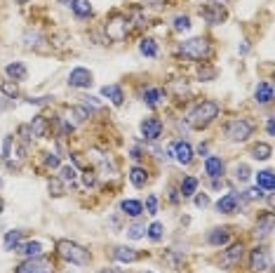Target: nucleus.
<instances>
[{
	"instance_id": "nucleus-2",
	"label": "nucleus",
	"mask_w": 275,
	"mask_h": 273,
	"mask_svg": "<svg viewBox=\"0 0 275 273\" xmlns=\"http://www.w3.org/2000/svg\"><path fill=\"white\" fill-rule=\"evenodd\" d=\"M57 252H59V257H64L66 261L78 264V266H87L92 261L90 250H85L83 245H78V243H73V241H59Z\"/></svg>"
},
{
	"instance_id": "nucleus-33",
	"label": "nucleus",
	"mask_w": 275,
	"mask_h": 273,
	"mask_svg": "<svg viewBox=\"0 0 275 273\" xmlns=\"http://www.w3.org/2000/svg\"><path fill=\"white\" fill-rule=\"evenodd\" d=\"M162 231H165V226H162L160 221H153V224L146 228V233H148V238H151V241H160Z\"/></svg>"
},
{
	"instance_id": "nucleus-21",
	"label": "nucleus",
	"mask_w": 275,
	"mask_h": 273,
	"mask_svg": "<svg viewBox=\"0 0 275 273\" xmlns=\"http://www.w3.org/2000/svg\"><path fill=\"white\" fill-rule=\"evenodd\" d=\"M101 94L104 97H109L115 106H122V101H125V92H122L120 85H106V87L101 90Z\"/></svg>"
},
{
	"instance_id": "nucleus-24",
	"label": "nucleus",
	"mask_w": 275,
	"mask_h": 273,
	"mask_svg": "<svg viewBox=\"0 0 275 273\" xmlns=\"http://www.w3.org/2000/svg\"><path fill=\"white\" fill-rule=\"evenodd\" d=\"M129 182H132V186H136V189H144L148 182V172L144 167H132L129 169Z\"/></svg>"
},
{
	"instance_id": "nucleus-26",
	"label": "nucleus",
	"mask_w": 275,
	"mask_h": 273,
	"mask_svg": "<svg viewBox=\"0 0 275 273\" xmlns=\"http://www.w3.org/2000/svg\"><path fill=\"white\" fill-rule=\"evenodd\" d=\"M256 184H259V189L261 191H273V186H275V182H273V172L270 169H263V172H259L256 175Z\"/></svg>"
},
{
	"instance_id": "nucleus-10",
	"label": "nucleus",
	"mask_w": 275,
	"mask_h": 273,
	"mask_svg": "<svg viewBox=\"0 0 275 273\" xmlns=\"http://www.w3.org/2000/svg\"><path fill=\"white\" fill-rule=\"evenodd\" d=\"M92 80H94L92 71L83 69V66H78V69H73V71L68 73V85L71 87H80V90H85V87H90L92 85Z\"/></svg>"
},
{
	"instance_id": "nucleus-53",
	"label": "nucleus",
	"mask_w": 275,
	"mask_h": 273,
	"mask_svg": "<svg viewBox=\"0 0 275 273\" xmlns=\"http://www.w3.org/2000/svg\"><path fill=\"white\" fill-rule=\"evenodd\" d=\"M17 3H19V5H24V3H26V0H17Z\"/></svg>"
},
{
	"instance_id": "nucleus-27",
	"label": "nucleus",
	"mask_w": 275,
	"mask_h": 273,
	"mask_svg": "<svg viewBox=\"0 0 275 273\" xmlns=\"http://www.w3.org/2000/svg\"><path fill=\"white\" fill-rule=\"evenodd\" d=\"M270 153H273V149H270L268 144H263V142H259V144L252 146V158H254V160H268Z\"/></svg>"
},
{
	"instance_id": "nucleus-35",
	"label": "nucleus",
	"mask_w": 275,
	"mask_h": 273,
	"mask_svg": "<svg viewBox=\"0 0 275 273\" xmlns=\"http://www.w3.org/2000/svg\"><path fill=\"white\" fill-rule=\"evenodd\" d=\"M0 90H3V94H7L10 99H14L17 94H19V87H17V83H14V80H5Z\"/></svg>"
},
{
	"instance_id": "nucleus-54",
	"label": "nucleus",
	"mask_w": 275,
	"mask_h": 273,
	"mask_svg": "<svg viewBox=\"0 0 275 273\" xmlns=\"http://www.w3.org/2000/svg\"><path fill=\"white\" fill-rule=\"evenodd\" d=\"M0 186H3V179H0Z\"/></svg>"
},
{
	"instance_id": "nucleus-25",
	"label": "nucleus",
	"mask_w": 275,
	"mask_h": 273,
	"mask_svg": "<svg viewBox=\"0 0 275 273\" xmlns=\"http://www.w3.org/2000/svg\"><path fill=\"white\" fill-rule=\"evenodd\" d=\"M120 210L127 217H134V219H136V217H141V212H144V205H141L139 200H122Z\"/></svg>"
},
{
	"instance_id": "nucleus-15",
	"label": "nucleus",
	"mask_w": 275,
	"mask_h": 273,
	"mask_svg": "<svg viewBox=\"0 0 275 273\" xmlns=\"http://www.w3.org/2000/svg\"><path fill=\"white\" fill-rule=\"evenodd\" d=\"M224 169H226V165L219 156H207L205 158V172L212 177V179H219V177L224 175Z\"/></svg>"
},
{
	"instance_id": "nucleus-45",
	"label": "nucleus",
	"mask_w": 275,
	"mask_h": 273,
	"mask_svg": "<svg viewBox=\"0 0 275 273\" xmlns=\"http://www.w3.org/2000/svg\"><path fill=\"white\" fill-rule=\"evenodd\" d=\"M83 182H85V186H94V184H96L94 172H85V175H83Z\"/></svg>"
},
{
	"instance_id": "nucleus-44",
	"label": "nucleus",
	"mask_w": 275,
	"mask_h": 273,
	"mask_svg": "<svg viewBox=\"0 0 275 273\" xmlns=\"http://www.w3.org/2000/svg\"><path fill=\"white\" fill-rule=\"evenodd\" d=\"M19 134H21V139H24V142H31L33 132H31V127H28V125H21V127H19Z\"/></svg>"
},
{
	"instance_id": "nucleus-51",
	"label": "nucleus",
	"mask_w": 275,
	"mask_h": 273,
	"mask_svg": "<svg viewBox=\"0 0 275 273\" xmlns=\"http://www.w3.org/2000/svg\"><path fill=\"white\" fill-rule=\"evenodd\" d=\"M101 273H122V271H115V268H101Z\"/></svg>"
},
{
	"instance_id": "nucleus-37",
	"label": "nucleus",
	"mask_w": 275,
	"mask_h": 273,
	"mask_svg": "<svg viewBox=\"0 0 275 273\" xmlns=\"http://www.w3.org/2000/svg\"><path fill=\"white\" fill-rule=\"evenodd\" d=\"M50 193L64 195V182H61V179H50Z\"/></svg>"
},
{
	"instance_id": "nucleus-52",
	"label": "nucleus",
	"mask_w": 275,
	"mask_h": 273,
	"mask_svg": "<svg viewBox=\"0 0 275 273\" xmlns=\"http://www.w3.org/2000/svg\"><path fill=\"white\" fill-rule=\"evenodd\" d=\"M3 208H5V202H3V198H0V212H3Z\"/></svg>"
},
{
	"instance_id": "nucleus-38",
	"label": "nucleus",
	"mask_w": 275,
	"mask_h": 273,
	"mask_svg": "<svg viewBox=\"0 0 275 273\" xmlns=\"http://www.w3.org/2000/svg\"><path fill=\"white\" fill-rule=\"evenodd\" d=\"M45 165L50 169H57L59 165H61V158H59L57 153H45Z\"/></svg>"
},
{
	"instance_id": "nucleus-40",
	"label": "nucleus",
	"mask_w": 275,
	"mask_h": 273,
	"mask_svg": "<svg viewBox=\"0 0 275 273\" xmlns=\"http://www.w3.org/2000/svg\"><path fill=\"white\" fill-rule=\"evenodd\" d=\"M73 116H76L78 123H83V120L90 118V109H85V106H76V109H73Z\"/></svg>"
},
{
	"instance_id": "nucleus-49",
	"label": "nucleus",
	"mask_w": 275,
	"mask_h": 273,
	"mask_svg": "<svg viewBox=\"0 0 275 273\" xmlns=\"http://www.w3.org/2000/svg\"><path fill=\"white\" fill-rule=\"evenodd\" d=\"M198 153H200V156H205V153H207V144H200V146H198Z\"/></svg>"
},
{
	"instance_id": "nucleus-16",
	"label": "nucleus",
	"mask_w": 275,
	"mask_h": 273,
	"mask_svg": "<svg viewBox=\"0 0 275 273\" xmlns=\"http://www.w3.org/2000/svg\"><path fill=\"white\" fill-rule=\"evenodd\" d=\"M113 257L118 261H125V264H132V261L141 259V254L136 252V250H132V247H125V245L113 247Z\"/></svg>"
},
{
	"instance_id": "nucleus-36",
	"label": "nucleus",
	"mask_w": 275,
	"mask_h": 273,
	"mask_svg": "<svg viewBox=\"0 0 275 273\" xmlns=\"http://www.w3.org/2000/svg\"><path fill=\"white\" fill-rule=\"evenodd\" d=\"M188 28H191V19H188V17H174V31H188Z\"/></svg>"
},
{
	"instance_id": "nucleus-39",
	"label": "nucleus",
	"mask_w": 275,
	"mask_h": 273,
	"mask_svg": "<svg viewBox=\"0 0 275 273\" xmlns=\"http://www.w3.org/2000/svg\"><path fill=\"white\" fill-rule=\"evenodd\" d=\"M235 179L237 182H247V179H250V167H247V165H237L235 167Z\"/></svg>"
},
{
	"instance_id": "nucleus-7",
	"label": "nucleus",
	"mask_w": 275,
	"mask_h": 273,
	"mask_svg": "<svg viewBox=\"0 0 275 273\" xmlns=\"http://www.w3.org/2000/svg\"><path fill=\"white\" fill-rule=\"evenodd\" d=\"M245 254V245L243 243H235V245H230L228 250H224V254H221V259H219V264L224 268H233L240 264V259H243Z\"/></svg>"
},
{
	"instance_id": "nucleus-20",
	"label": "nucleus",
	"mask_w": 275,
	"mask_h": 273,
	"mask_svg": "<svg viewBox=\"0 0 275 273\" xmlns=\"http://www.w3.org/2000/svg\"><path fill=\"white\" fill-rule=\"evenodd\" d=\"M71 10H73V14H76L78 19H87V17H92V7L87 0H68Z\"/></svg>"
},
{
	"instance_id": "nucleus-29",
	"label": "nucleus",
	"mask_w": 275,
	"mask_h": 273,
	"mask_svg": "<svg viewBox=\"0 0 275 273\" xmlns=\"http://www.w3.org/2000/svg\"><path fill=\"white\" fill-rule=\"evenodd\" d=\"M139 52L144 54V57H158V43H155V40H151V38L141 40Z\"/></svg>"
},
{
	"instance_id": "nucleus-19",
	"label": "nucleus",
	"mask_w": 275,
	"mask_h": 273,
	"mask_svg": "<svg viewBox=\"0 0 275 273\" xmlns=\"http://www.w3.org/2000/svg\"><path fill=\"white\" fill-rule=\"evenodd\" d=\"M5 73L10 76V80H14V83H21V80H26V66L21 64V61H12V64L5 66Z\"/></svg>"
},
{
	"instance_id": "nucleus-14",
	"label": "nucleus",
	"mask_w": 275,
	"mask_h": 273,
	"mask_svg": "<svg viewBox=\"0 0 275 273\" xmlns=\"http://www.w3.org/2000/svg\"><path fill=\"white\" fill-rule=\"evenodd\" d=\"M237 205H240V195L237 193H226L224 198H219L217 210L221 212V215H233V212H237Z\"/></svg>"
},
{
	"instance_id": "nucleus-8",
	"label": "nucleus",
	"mask_w": 275,
	"mask_h": 273,
	"mask_svg": "<svg viewBox=\"0 0 275 273\" xmlns=\"http://www.w3.org/2000/svg\"><path fill=\"white\" fill-rule=\"evenodd\" d=\"M200 14H202V19H205L207 24H221V21L226 19V7L221 5V3H207V5L200 10Z\"/></svg>"
},
{
	"instance_id": "nucleus-48",
	"label": "nucleus",
	"mask_w": 275,
	"mask_h": 273,
	"mask_svg": "<svg viewBox=\"0 0 275 273\" xmlns=\"http://www.w3.org/2000/svg\"><path fill=\"white\" fill-rule=\"evenodd\" d=\"M266 130H268V134H270V136L275 134V125H273V118H268V123H266Z\"/></svg>"
},
{
	"instance_id": "nucleus-30",
	"label": "nucleus",
	"mask_w": 275,
	"mask_h": 273,
	"mask_svg": "<svg viewBox=\"0 0 275 273\" xmlns=\"http://www.w3.org/2000/svg\"><path fill=\"white\" fill-rule=\"evenodd\" d=\"M21 243V231H7L5 241H3V245H5V250H17V245Z\"/></svg>"
},
{
	"instance_id": "nucleus-6",
	"label": "nucleus",
	"mask_w": 275,
	"mask_h": 273,
	"mask_svg": "<svg viewBox=\"0 0 275 273\" xmlns=\"http://www.w3.org/2000/svg\"><path fill=\"white\" fill-rule=\"evenodd\" d=\"M106 33H109L111 40H122L129 33V19L122 17V14H113V17L106 21Z\"/></svg>"
},
{
	"instance_id": "nucleus-47",
	"label": "nucleus",
	"mask_w": 275,
	"mask_h": 273,
	"mask_svg": "<svg viewBox=\"0 0 275 273\" xmlns=\"http://www.w3.org/2000/svg\"><path fill=\"white\" fill-rule=\"evenodd\" d=\"M83 99H85V104L92 106V109H101V104H99V101H94V97H83Z\"/></svg>"
},
{
	"instance_id": "nucleus-12",
	"label": "nucleus",
	"mask_w": 275,
	"mask_h": 273,
	"mask_svg": "<svg viewBox=\"0 0 275 273\" xmlns=\"http://www.w3.org/2000/svg\"><path fill=\"white\" fill-rule=\"evenodd\" d=\"M270 233H273V215L266 212V215H261L259 221H256L254 235L259 238V241H266V238H270Z\"/></svg>"
},
{
	"instance_id": "nucleus-18",
	"label": "nucleus",
	"mask_w": 275,
	"mask_h": 273,
	"mask_svg": "<svg viewBox=\"0 0 275 273\" xmlns=\"http://www.w3.org/2000/svg\"><path fill=\"white\" fill-rule=\"evenodd\" d=\"M254 99H256V104H270L273 101V85L259 83L256 85V92H254Z\"/></svg>"
},
{
	"instance_id": "nucleus-28",
	"label": "nucleus",
	"mask_w": 275,
	"mask_h": 273,
	"mask_svg": "<svg viewBox=\"0 0 275 273\" xmlns=\"http://www.w3.org/2000/svg\"><path fill=\"white\" fill-rule=\"evenodd\" d=\"M162 97H165V94H162V90H155V87H151V90L144 92V101H146L151 109H155V106L160 104Z\"/></svg>"
},
{
	"instance_id": "nucleus-34",
	"label": "nucleus",
	"mask_w": 275,
	"mask_h": 273,
	"mask_svg": "<svg viewBox=\"0 0 275 273\" xmlns=\"http://www.w3.org/2000/svg\"><path fill=\"white\" fill-rule=\"evenodd\" d=\"M127 235L132 241H139V238L146 235V226H144V224H132V226L127 228Z\"/></svg>"
},
{
	"instance_id": "nucleus-41",
	"label": "nucleus",
	"mask_w": 275,
	"mask_h": 273,
	"mask_svg": "<svg viewBox=\"0 0 275 273\" xmlns=\"http://www.w3.org/2000/svg\"><path fill=\"white\" fill-rule=\"evenodd\" d=\"M76 177H78V172L73 167H61V182H76Z\"/></svg>"
},
{
	"instance_id": "nucleus-22",
	"label": "nucleus",
	"mask_w": 275,
	"mask_h": 273,
	"mask_svg": "<svg viewBox=\"0 0 275 273\" xmlns=\"http://www.w3.org/2000/svg\"><path fill=\"white\" fill-rule=\"evenodd\" d=\"M14 252H19L21 257L31 259V257H40V254H43V245H40V243H24V245H17Z\"/></svg>"
},
{
	"instance_id": "nucleus-23",
	"label": "nucleus",
	"mask_w": 275,
	"mask_h": 273,
	"mask_svg": "<svg viewBox=\"0 0 275 273\" xmlns=\"http://www.w3.org/2000/svg\"><path fill=\"white\" fill-rule=\"evenodd\" d=\"M28 127H31L33 136H47V132H50V123H47L45 116H36Z\"/></svg>"
},
{
	"instance_id": "nucleus-1",
	"label": "nucleus",
	"mask_w": 275,
	"mask_h": 273,
	"mask_svg": "<svg viewBox=\"0 0 275 273\" xmlns=\"http://www.w3.org/2000/svg\"><path fill=\"white\" fill-rule=\"evenodd\" d=\"M217 116H219V104L207 99V101H200V104L188 113V125H191L193 130H205Z\"/></svg>"
},
{
	"instance_id": "nucleus-50",
	"label": "nucleus",
	"mask_w": 275,
	"mask_h": 273,
	"mask_svg": "<svg viewBox=\"0 0 275 273\" xmlns=\"http://www.w3.org/2000/svg\"><path fill=\"white\" fill-rule=\"evenodd\" d=\"M132 158H134V160H139V158H141V149H132Z\"/></svg>"
},
{
	"instance_id": "nucleus-5",
	"label": "nucleus",
	"mask_w": 275,
	"mask_h": 273,
	"mask_svg": "<svg viewBox=\"0 0 275 273\" xmlns=\"http://www.w3.org/2000/svg\"><path fill=\"white\" fill-rule=\"evenodd\" d=\"M14 273H54V264L47 257H31V259L21 261Z\"/></svg>"
},
{
	"instance_id": "nucleus-32",
	"label": "nucleus",
	"mask_w": 275,
	"mask_h": 273,
	"mask_svg": "<svg viewBox=\"0 0 275 273\" xmlns=\"http://www.w3.org/2000/svg\"><path fill=\"white\" fill-rule=\"evenodd\" d=\"M198 78L200 80H214L217 78V69L212 64H205V61H202V66L198 69Z\"/></svg>"
},
{
	"instance_id": "nucleus-17",
	"label": "nucleus",
	"mask_w": 275,
	"mask_h": 273,
	"mask_svg": "<svg viewBox=\"0 0 275 273\" xmlns=\"http://www.w3.org/2000/svg\"><path fill=\"white\" fill-rule=\"evenodd\" d=\"M230 241V231L228 228H212L210 233H207V243L214 247H221Z\"/></svg>"
},
{
	"instance_id": "nucleus-3",
	"label": "nucleus",
	"mask_w": 275,
	"mask_h": 273,
	"mask_svg": "<svg viewBox=\"0 0 275 273\" xmlns=\"http://www.w3.org/2000/svg\"><path fill=\"white\" fill-rule=\"evenodd\" d=\"M179 52L184 54L186 59H193V61H202L212 54V45L207 43L205 38H191V40H184L179 45Z\"/></svg>"
},
{
	"instance_id": "nucleus-31",
	"label": "nucleus",
	"mask_w": 275,
	"mask_h": 273,
	"mask_svg": "<svg viewBox=\"0 0 275 273\" xmlns=\"http://www.w3.org/2000/svg\"><path fill=\"white\" fill-rule=\"evenodd\" d=\"M195 189H198V179L195 177H186L184 182H181V195L184 198H191L195 193Z\"/></svg>"
},
{
	"instance_id": "nucleus-4",
	"label": "nucleus",
	"mask_w": 275,
	"mask_h": 273,
	"mask_svg": "<svg viewBox=\"0 0 275 273\" xmlns=\"http://www.w3.org/2000/svg\"><path fill=\"white\" fill-rule=\"evenodd\" d=\"M254 132V123L247 120V118H233L228 125H226V136L230 142H247Z\"/></svg>"
},
{
	"instance_id": "nucleus-11",
	"label": "nucleus",
	"mask_w": 275,
	"mask_h": 273,
	"mask_svg": "<svg viewBox=\"0 0 275 273\" xmlns=\"http://www.w3.org/2000/svg\"><path fill=\"white\" fill-rule=\"evenodd\" d=\"M141 132H144V136H146V139H151V142L160 139V134H162V120H160V118H155V116L146 118V120L141 123Z\"/></svg>"
},
{
	"instance_id": "nucleus-43",
	"label": "nucleus",
	"mask_w": 275,
	"mask_h": 273,
	"mask_svg": "<svg viewBox=\"0 0 275 273\" xmlns=\"http://www.w3.org/2000/svg\"><path fill=\"white\" fill-rule=\"evenodd\" d=\"M245 198H247V200H261L263 193H261V189L256 186V189H250V191H247V193H245Z\"/></svg>"
},
{
	"instance_id": "nucleus-42",
	"label": "nucleus",
	"mask_w": 275,
	"mask_h": 273,
	"mask_svg": "<svg viewBox=\"0 0 275 273\" xmlns=\"http://www.w3.org/2000/svg\"><path fill=\"white\" fill-rule=\"evenodd\" d=\"M146 212L148 215H158V198L155 195H148L146 198Z\"/></svg>"
},
{
	"instance_id": "nucleus-9",
	"label": "nucleus",
	"mask_w": 275,
	"mask_h": 273,
	"mask_svg": "<svg viewBox=\"0 0 275 273\" xmlns=\"http://www.w3.org/2000/svg\"><path fill=\"white\" fill-rule=\"evenodd\" d=\"M250 268L256 273H261V271H268L270 268V257L268 252L263 250V247H254L250 252Z\"/></svg>"
},
{
	"instance_id": "nucleus-46",
	"label": "nucleus",
	"mask_w": 275,
	"mask_h": 273,
	"mask_svg": "<svg viewBox=\"0 0 275 273\" xmlns=\"http://www.w3.org/2000/svg\"><path fill=\"white\" fill-rule=\"evenodd\" d=\"M195 205H198V208H207V205H210V198H207L205 193L198 195V198H195Z\"/></svg>"
},
{
	"instance_id": "nucleus-13",
	"label": "nucleus",
	"mask_w": 275,
	"mask_h": 273,
	"mask_svg": "<svg viewBox=\"0 0 275 273\" xmlns=\"http://www.w3.org/2000/svg\"><path fill=\"white\" fill-rule=\"evenodd\" d=\"M172 153H174V158H177L181 165H191L193 149H191V144H188V142H174L172 144Z\"/></svg>"
}]
</instances>
